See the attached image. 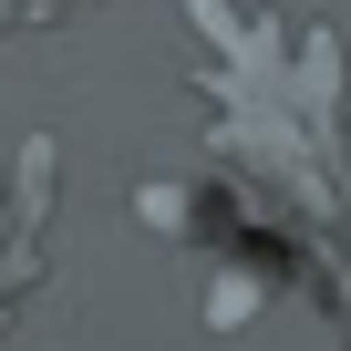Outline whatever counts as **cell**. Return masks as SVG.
<instances>
[{
  "label": "cell",
  "mask_w": 351,
  "mask_h": 351,
  "mask_svg": "<svg viewBox=\"0 0 351 351\" xmlns=\"http://www.w3.org/2000/svg\"><path fill=\"white\" fill-rule=\"evenodd\" d=\"M186 83L207 93V134L238 176L289 197L310 228L351 238V52L310 11L186 0Z\"/></svg>",
  "instance_id": "6da1fadb"
},
{
  "label": "cell",
  "mask_w": 351,
  "mask_h": 351,
  "mask_svg": "<svg viewBox=\"0 0 351 351\" xmlns=\"http://www.w3.org/2000/svg\"><path fill=\"white\" fill-rule=\"evenodd\" d=\"M145 197V217L165 228V238H186V258H197V320L228 341V330H248L279 289H320L330 310H351V238H330V228H310L289 197H269L258 176H207V186H176V176H155V186H134Z\"/></svg>",
  "instance_id": "7a4b0ae2"
},
{
  "label": "cell",
  "mask_w": 351,
  "mask_h": 351,
  "mask_svg": "<svg viewBox=\"0 0 351 351\" xmlns=\"http://www.w3.org/2000/svg\"><path fill=\"white\" fill-rule=\"evenodd\" d=\"M83 11H104V0H0V42H11V32H62Z\"/></svg>",
  "instance_id": "3957f363"
},
{
  "label": "cell",
  "mask_w": 351,
  "mask_h": 351,
  "mask_svg": "<svg viewBox=\"0 0 351 351\" xmlns=\"http://www.w3.org/2000/svg\"><path fill=\"white\" fill-rule=\"evenodd\" d=\"M0 351H21V341H11V330H0Z\"/></svg>",
  "instance_id": "277c9868"
}]
</instances>
